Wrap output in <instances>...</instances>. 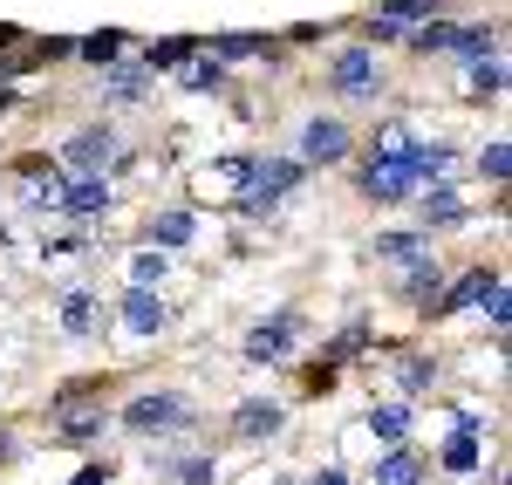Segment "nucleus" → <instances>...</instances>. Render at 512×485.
<instances>
[{"label": "nucleus", "instance_id": "10", "mask_svg": "<svg viewBox=\"0 0 512 485\" xmlns=\"http://www.w3.org/2000/svg\"><path fill=\"white\" fill-rule=\"evenodd\" d=\"M48 417H55V438L62 445H96L103 431H110V417H103V404H48Z\"/></svg>", "mask_w": 512, "mask_h": 485}, {"label": "nucleus", "instance_id": "28", "mask_svg": "<svg viewBox=\"0 0 512 485\" xmlns=\"http://www.w3.org/2000/svg\"><path fill=\"white\" fill-rule=\"evenodd\" d=\"M451 55H465V62L499 55V28H451Z\"/></svg>", "mask_w": 512, "mask_h": 485}, {"label": "nucleus", "instance_id": "16", "mask_svg": "<svg viewBox=\"0 0 512 485\" xmlns=\"http://www.w3.org/2000/svg\"><path fill=\"white\" fill-rule=\"evenodd\" d=\"M417 151V137H410V123H376V137H369V164H396V158H410Z\"/></svg>", "mask_w": 512, "mask_h": 485}, {"label": "nucleus", "instance_id": "2", "mask_svg": "<svg viewBox=\"0 0 512 485\" xmlns=\"http://www.w3.org/2000/svg\"><path fill=\"white\" fill-rule=\"evenodd\" d=\"M328 89L342 96V103H376L383 96V62H376V48H342L335 62H328Z\"/></svg>", "mask_w": 512, "mask_h": 485}, {"label": "nucleus", "instance_id": "32", "mask_svg": "<svg viewBox=\"0 0 512 485\" xmlns=\"http://www.w3.org/2000/svg\"><path fill=\"white\" fill-rule=\"evenodd\" d=\"M478 171H485L492 185H506V171H512V144H506V137H492V144L478 151Z\"/></svg>", "mask_w": 512, "mask_h": 485}, {"label": "nucleus", "instance_id": "31", "mask_svg": "<svg viewBox=\"0 0 512 485\" xmlns=\"http://www.w3.org/2000/svg\"><path fill=\"white\" fill-rule=\"evenodd\" d=\"M478 308H485V322H492V335H499V342H506V315H512L506 274H499V281H492V287H485V294H478Z\"/></svg>", "mask_w": 512, "mask_h": 485}, {"label": "nucleus", "instance_id": "7", "mask_svg": "<svg viewBox=\"0 0 512 485\" xmlns=\"http://www.w3.org/2000/svg\"><path fill=\"white\" fill-rule=\"evenodd\" d=\"M362 199H376V205H396V199H410L417 192V171H410V158H396V164H362Z\"/></svg>", "mask_w": 512, "mask_h": 485}, {"label": "nucleus", "instance_id": "17", "mask_svg": "<svg viewBox=\"0 0 512 485\" xmlns=\"http://www.w3.org/2000/svg\"><path fill=\"white\" fill-rule=\"evenodd\" d=\"M144 89H151V76H144L137 62H110V69H103V103H137Z\"/></svg>", "mask_w": 512, "mask_h": 485}, {"label": "nucleus", "instance_id": "30", "mask_svg": "<svg viewBox=\"0 0 512 485\" xmlns=\"http://www.w3.org/2000/svg\"><path fill=\"white\" fill-rule=\"evenodd\" d=\"M369 431H376L383 445H403V438H410V404H383V410H369Z\"/></svg>", "mask_w": 512, "mask_h": 485}, {"label": "nucleus", "instance_id": "6", "mask_svg": "<svg viewBox=\"0 0 512 485\" xmlns=\"http://www.w3.org/2000/svg\"><path fill=\"white\" fill-rule=\"evenodd\" d=\"M55 212L76 219V226H96L110 212V178H62V205Z\"/></svg>", "mask_w": 512, "mask_h": 485}, {"label": "nucleus", "instance_id": "8", "mask_svg": "<svg viewBox=\"0 0 512 485\" xmlns=\"http://www.w3.org/2000/svg\"><path fill=\"white\" fill-rule=\"evenodd\" d=\"M465 219H472V212H465V192H451V185H431V192L417 199V233H424V240L465 226Z\"/></svg>", "mask_w": 512, "mask_h": 485}, {"label": "nucleus", "instance_id": "5", "mask_svg": "<svg viewBox=\"0 0 512 485\" xmlns=\"http://www.w3.org/2000/svg\"><path fill=\"white\" fill-rule=\"evenodd\" d=\"M349 144H355V137H349V123H342V117H308V123H301V151H294V158H301V164H342V158H349Z\"/></svg>", "mask_w": 512, "mask_h": 485}, {"label": "nucleus", "instance_id": "23", "mask_svg": "<svg viewBox=\"0 0 512 485\" xmlns=\"http://www.w3.org/2000/svg\"><path fill=\"white\" fill-rule=\"evenodd\" d=\"M478 451H485V438H472V431H451V438H444V451H437V465L465 479V472H478Z\"/></svg>", "mask_w": 512, "mask_h": 485}, {"label": "nucleus", "instance_id": "25", "mask_svg": "<svg viewBox=\"0 0 512 485\" xmlns=\"http://www.w3.org/2000/svg\"><path fill=\"white\" fill-rule=\"evenodd\" d=\"M171 274V253H158V246H137L130 253V287H144V294H158V281Z\"/></svg>", "mask_w": 512, "mask_h": 485}, {"label": "nucleus", "instance_id": "11", "mask_svg": "<svg viewBox=\"0 0 512 485\" xmlns=\"http://www.w3.org/2000/svg\"><path fill=\"white\" fill-rule=\"evenodd\" d=\"M492 281H499V267H465V274H458V281H451V287L431 301V315L444 322V315H465V308H478V294H485Z\"/></svg>", "mask_w": 512, "mask_h": 485}, {"label": "nucleus", "instance_id": "35", "mask_svg": "<svg viewBox=\"0 0 512 485\" xmlns=\"http://www.w3.org/2000/svg\"><path fill=\"white\" fill-rule=\"evenodd\" d=\"M178 479L185 485H219V465H212V458H178Z\"/></svg>", "mask_w": 512, "mask_h": 485}, {"label": "nucleus", "instance_id": "15", "mask_svg": "<svg viewBox=\"0 0 512 485\" xmlns=\"http://www.w3.org/2000/svg\"><path fill=\"white\" fill-rule=\"evenodd\" d=\"M417 479H424V451L390 445V458H376V479L369 485H417Z\"/></svg>", "mask_w": 512, "mask_h": 485}, {"label": "nucleus", "instance_id": "12", "mask_svg": "<svg viewBox=\"0 0 512 485\" xmlns=\"http://www.w3.org/2000/svg\"><path fill=\"white\" fill-rule=\"evenodd\" d=\"M123 328H130V335H164V322H171V308H164V294H144V287H130V294H123Z\"/></svg>", "mask_w": 512, "mask_h": 485}, {"label": "nucleus", "instance_id": "36", "mask_svg": "<svg viewBox=\"0 0 512 485\" xmlns=\"http://www.w3.org/2000/svg\"><path fill=\"white\" fill-rule=\"evenodd\" d=\"M110 479H117L110 465H82V472H76V485H110Z\"/></svg>", "mask_w": 512, "mask_h": 485}, {"label": "nucleus", "instance_id": "4", "mask_svg": "<svg viewBox=\"0 0 512 485\" xmlns=\"http://www.w3.org/2000/svg\"><path fill=\"white\" fill-rule=\"evenodd\" d=\"M294 342H301V315L280 308L260 328H246V363H280V356H294Z\"/></svg>", "mask_w": 512, "mask_h": 485}, {"label": "nucleus", "instance_id": "27", "mask_svg": "<svg viewBox=\"0 0 512 485\" xmlns=\"http://www.w3.org/2000/svg\"><path fill=\"white\" fill-rule=\"evenodd\" d=\"M192 48H198V41H185V35H164V41H151V48H144V62H137V69H144V76H158V69H178V62H185Z\"/></svg>", "mask_w": 512, "mask_h": 485}, {"label": "nucleus", "instance_id": "1", "mask_svg": "<svg viewBox=\"0 0 512 485\" xmlns=\"http://www.w3.org/2000/svg\"><path fill=\"white\" fill-rule=\"evenodd\" d=\"M117 164H123V137L110 123H89L62 144V178H110Z\"/></svg>", "mask_w": 512, "mask_h": 485}, {"label": "nucleus", "instance_id": "37", "mask_svg": "<svg viewBox=\"0 0 512 485\" xmlns=\"http://www.w3.org/2000/svg\"><path fill=\"white\" fill-rule=\"evenodd\" d=\"M308 485H349V472H342V465H321V472H315Z\"/></svg>", "mask_w": 512, "mask_h": 485}, {"label": "nucleus", "instance_id": "29", "mask_svg": "<svg viewBox=\"0 0 512 485\" xmlns=\"http://www.w3.org/2000/svg\"><path fill=\"white\" fill-rule=\"evenodd\" d=\"M396 383H403V397H424L437 383V356H403L396 363Z\"/></svg>", "mask_w": 512, "mask_h": 485}, {"label": "nucleus", "instance_id": "33", "mask_svg": "<svg viewBox=\"0 0 512 485\" xmlns=\"http://www.w3.org/2000/svg\"><path fill=\"white\" fill-rule=\"evenodd\" d=\"M499 89H506V62H499V55L472 62V96H499Z\"/></svg>", "mask_w": 512, "mask_h": 485}, {"label": "nucleus", "instance_id": "3", "mask_svg": "<svg viewBox=\"0 0 512 485\" xmlns=\"http://www.w3.org/2000/svg\"><path fill=\"white\" fill-rule=\"evenodd\" d=\"M178 424H192V404H185L178 390H144V397L123 404V431H130V438H164V431H178Z\"/></svg>", "mask_w": 512, "mask_h": 485}, {"label": "nucleus", "instance_id": "19", "mask_svg": "<svg viewBox=\"0 0 512 485\" xmlns=\"http://www.w3.org/2000/svg\"><path fill=\"white\" fill-rule=\"evenodd\" d=\"M362 349H376V322H349L342 335H335V342H328V349H321V363L342 369L349 356H362Z\"/></svg>", "mask_w": 512, "mask_h": 485}, {"label": "nucleus", "instance_id": "21", "mask_svg": "<svg viewBox=\"0 0 512 485\" xmlns=\"http://www.w3.org/2000/svg\"><path fill=\"white\" fill-rule=\"evenodd\" d=\"M144 233H151V246H158V253H171V246H192L198 219H192V212H158V219H151Z\"/></svg>", "mask_w": 512, "mask_h": 485}, {"label": "nucleus", "instance_id": "22", "mask_svg": "<svg viewBox=\"0 0 512 485\" xmlns=\"http://www.w3.org/2000/svg\"><path fill=\"white\" fill-rule=\"evenodd\" d=\"M437 7H444V0H383V7H376V21H390V28H403V35H410V28L437 21Z\"/></svg>", "mask_w": 512, "mask_h": 485}, {"label": "nucleus", "instance_id": "24", "mask_svg": "<svg viewBox=\"0 0 512 485\" xmlns=\"http://www.w3.org/2000/svg\"><path fill=\"white\" fill-rule=\"evenodd\" d=\"M96 315H103V301H96V294H69V301H62V335H69V342L96 335Z\"/></svg>", "mask_w": 512, "mask_h": 485}, {"label": "nucleus", "instance_id": "18", "mask_svg": "<svg viewBox=\"0 0 512 485\" xmlns=\"http://www.w3.org/2000/svg\"><path fill=\"white\" fill-rule=\"evenodd\" d=\"M383 267H410V260H424L431 253V240L424 233H376V246H369Z\"/></svg>", "mask_w": 512, "mask_h": 485}, {"label": "nucleus", "instance_id": "14", "mask_svg": "<svg viewBox=\"0 0 512 485\" xmlns=\"http://www.w3.org/2000/svg\"><path fill=\"white\" fill-rule=\"evenodd\" d=\"M437 287H444V260H437V253H424V260L403 267V301L424 308V301H437Z\"/></svg>", "mask_w": 512, "mask_h": 485}, {"label": "nucleus", "instance_id": "34", "mask_svg": "<svg viewBox=\"0 0 512 485\" xmlns=\"http://www.w3.org/2000/svg\"><path fill=\"white\" fill-rule=\"evenodd\" d=\"M410 48H417V55H444V48H451V21H424V28H410Z\"/></svg>", "mask_w": 512, "mask_h": 485}, {"label": "nucleus", "instance_id": "9", "mask_svg": "<svg viewBox=\"0 0 512 485\" xmlns=\"http://www.w3.org/2000/svg\"><path fill=\"white\" fill-rule=\"evenodd\" d=\"M280 424H287V404H274V397H246V404L233 410V438H246V445L280 438Z\"/></svg>", "mask_w": 512, "mask_h": 485}, {"label": "nucleus", "instance_id": "13", "mask_svg": "<svg viewBox=\"0 0 512 485\" xmlns=\"http://www.w3.org/2000/svg\"><path fill=\"white\" fill-rule=\"evenodd\" d=\"M205 55L226 69V62H253V55H274V35H212Z\"/></svg>", "mask_w": 512, "mask_h": 485}, {"label": "nucleus", "instance_id": "20", "mask_svg": "<svg viewBox=\"0 0 512 485\" xmlns=\"http://www.w3.org/2000/svg\"><path fill=\"white\" fill-rule=\"evenodd\" d=\"M123 48H130V35H123V28H96V35H82V41H76V55H82V62H96V69L123 62Z\"/></svg>", "mask_w": 512, "mask_h": 485}, {"label": "nucleus", "instance_id": "26", "mask_svg": "<svg viewBox=\"0 0 512 485\" xmlns=\"http://www.w3.org/2000/svg\"><path fill=\"white\" fill-rule=\"evenodd\" d=\"M178 82H185V89H192V96H205V89H219V82H226V69H219V62H212V55H185V62H178Z\"/></svg>", "mask_w": 512, "mask_h": 485}]
</instances>
